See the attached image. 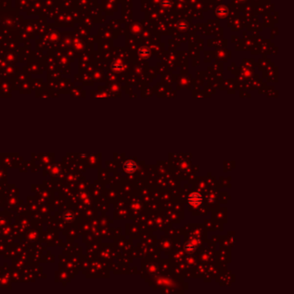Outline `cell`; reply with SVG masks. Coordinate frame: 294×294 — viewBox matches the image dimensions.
<instances>
[{
  "instance_id": "2",
  "label": "cell",
  "mask_w": 294,
  "mask_h": 294,
  "mask_svg": "<svg viewBox=\"0 0 294 294\" xmlns=\"http://www.w3.org/2000/svg\"><path fill=\"white\" fill-rule=\"evenodd\" d=\"M137 168V165L134 161H128L124 163L123 165V169L125 170L126 173L128 174H133L135 172Z\"/></svg>"
},
{
  "instance_id": "3",
  "label": "cell",
  "mask_w": 294,
  "mask_h": 294,
  "mask_svg": "<svg viewBox=\"0 0 294 294\" xmlns=\"http://www.w3.org/2000/svg\"><path fill=\"white\" fill-rule=\"evenodd\" d=\"M196 247L193 244V243H191V242H186L185 245H184V249H185V251L186 252V253H188V254H193L195 250H196Z\"/></svg>"
},
{
  "instance_id": "1",
  "label": "cell",
  "mask_w": 294,
  "mask_h": 294,
  "mask_svg": "<svg viewBox=\"0 0 294 294\" xmlns=\"http://www.w3.org/2000/svg\"><path fill=\"white\" fill-rule=\"evenodd\" d=\"M188 203L193 207H198L203 203V197L198 193H193L187 197Z\"/></svg>"
}]
</instances>
